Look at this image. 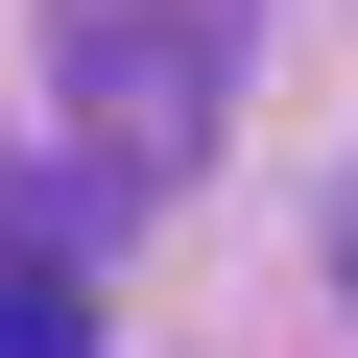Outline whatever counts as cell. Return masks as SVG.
<instances>
[{
	"mask_svg": "<svg viewBox=\"0 0 358 358\" xmlns=\"http://www.w3.org/2000/svg\"><path fill=\"white\" fill-rule=\"evenodd\" d=\"M0 358H96V287H72L24 215H0Z\"/></svg>",
	"mask_w": 358,
	"mask_h": 358,
	"instance_id": "obj_2",
	"label": "cell"
},
{
	"mask_svg": "<svg viewBox=\"0 0 358 358\" xmlns=\"http://www.w3.org/2000/svg\"><path fill=\"white\" fill-rule=\"evenodd\" d=\"M334 263H358V192H334Z\"/></svg>",
	"mask_w": 358,
	"mask_h": 358,
	"instance_id": "obj_3",
	"label": "cell"
},
{
	"mask_svg": "<svg viewBox=\"0 0 358 358\" xmlns=\"http://www.w3.org/2000/svg\"><path fill=\"white\" fill-rule=\"evenodd\" d=\"M239 24H263V0H48V72H72V120H96V192H167V167L215 143Z\"/></svg>",
	"mask_w": 358,
	"mask_h": 358,
	"instance_id": "obj_1",
	"label": "cell"
}]
</instances>
